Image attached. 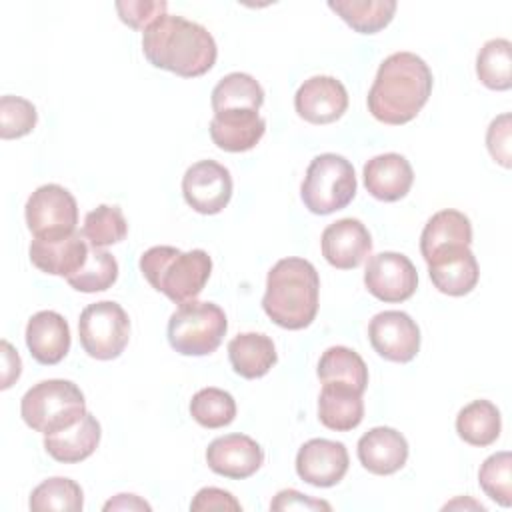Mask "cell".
<instances>
[{
    "mask_svg": "<svg viewBox=\"0 0 512 512\" xmlns=\"http://www.w3.org/2000/svg\"><path fill=\"white\" fill-rule=\"evenodd\" d=\"M356 452L360 464L368 472L376 476H388L406 464L408 442L398 430L390 426H376L360 436Z\"/></svg>",
    "mask_w": 512,
    "mask_h": 512,
    "instance_id": "ac0fdd59",
    "label": "cell"
},
{
    "mask_svg": "<svg viewBox=\"0 0 512 512\" xmlns=\"http://www.w3.org/2000/svg\"><path fill=\"white\" fill-rule=\"evenodd\" d=\"M354 166L340 154H318L306 168L300 186L304 206L312 214H332L346 208L356 196Z\"/></svg>",
    "mask_w": 512,
    "mask_h": 512,
    "instance_id": "8992f818",
    "label": "cell"
},
{
    "mask_svg": "<svg viewBox=\"0 0 512 512\" xmlns=\"http://www.w3.org/2000/svg\"><path fill=\"white\" fill-rule=\"evenodd\" d=\"M80 346L90 358L114 360L130 340V320L126 310L112 300L88 304L78 320Z\"/></svg>",
    "mask_w": 512,
    "mask_h": 512,
    "instance_id": "ba28073f",
    "label": "cell"
},
{
    "mask_svg": "<svg viewBox=\"0 0 512 512\" xmlns=\"http://www.w3.org/2000/svg\"><path fill=\"white\" fill-rule=\"evenodd\" d=\"M210 138L224 152L252 150L266 132V120L256 110L218 112L210 120Z\"/></svg>",
    "mask_w": 512,
    "mask_h": 512,
    "instance_id": "7402d4cb",
    "label": "cell"
},
{
    "mask_svg": "<svg viewBox=\"0 0 512 512\" xmlns=\"http://www.w3.org/2000/svg\"><path fill=\"white\" fill-rule=\"evenodd\" d=\"M432 70L414 52H394L382 60L368 90L370 114L390 126H402L418 116L432 94Z\"/></svg>",
    "mask_w": 512,
    "mask_h": 512,
    "instance_id": "6da1fadb",
    "label": "cell"
},
{
    "mask_svg": "<svg viewBox=\"0 0 512 512\" xmlns=\"http://www.w3.org/2000/svg\"><path fill=\"white\" fill-rule=\"evenodd\" d=\"M362 176L368 194L382 202H396L404 198L414 182L410 162L396 152H386L370 158L364 164Z\"/></svg>",
    "mask_w": 512,
    "mask_h": 512,
    "instance_id": "ffe728a7",
    "label": "cell"
},
{
    "mask_svg": "<svg viewBox=\"0 0 512 512\" xmlns=\"http://www.w3.org/2000/svg\"><path fill=\"white\" fill-rule=\"evenodd\" d=\"M298 116L310 124H330L342 118L348 108V92L334 76H312L294 94Z\"/></svg>",
    "mask_w": 512,
    "mask_h": 512,
    "instance_id": "5bb4252c",
    "label": "cell"
},
{
    "mask_svg": "<svg viewBox=\"0 0 512 512\" xmlns=\"http://www.w3.org/2000/svg\"><path fill=\"white\" fill-rule=\"evenodd\" d=\"M38 122L36 106L20 96L0 98V138L14 140L30 134Z\"/></svg>",
    "mask_w": 512,
    "mask_h": 512,
    "instance_id": "8d00e7d4",
    "label": "cell"
},
{
    "mask_svg": "<svg viewBox=\"0 0 512 512\" xmlns=\"http://www.w3.org/2000/svg\"><path fill=\"white\" fill-rule=\"evenodd\" d=\"M426 264L436 290L448 296H464L472 292L480 278V268L470 246H446L434 252Z\"/></svg>",
    "mask_w": 512,
    "mask_h": 512,
    "instance_id": "9a60e30c",
    "label": "cell"
},
{
    "mask_svg": "<svg viewBox=\"0 0 512 512\" xmlns=\"http://www.w3.org/2000/svg\"><path fill=\"white\" fill-rule=\"evenodd\" d=\"M368 292L382 302H404L418 286V274L412 260L400 252L374 254L364 270Z\"/></svg>",
    "mask_w": 512,
    "mask_h": 512,
    "instance_id": "8fae6325",
    "label": "cell"
},
{
    "mask_svg": "<svg viewBox=\"0 0 512 512\" xmlns=\"http://www.w3.org/2000/svg\"><path fill=\"white\" fill-rule=\"evenodd\" d=\"M88 248L86 238L80 232H72L60 238H34L28 254L40 272L68 278L86 262Z\"/></svg>",
    "mask_w": 512,
    "mask_h": 512,
    "instance_id": "d6986e66",
    "label": "cell"
},
{
    "mask_svg": "<svg viewBox=\"0 0 512 512\" xmlns=\"http://www.w3.org/2000/svg\"><path fill=\"white\" fill-rule=\"evenodd\" d=\"M318 378L322 384L340 382L362 392L368 386V366L362 356L346 346H330L318 360Z\"/></svg>",
    "mask_w": 512,
    "mask_h": 512,
    "instance_id": "f546056e",
    "label": "cell"
},
{
    "mask_svg": "<svg viewBox=\"0 0 512 512\" xmlns=\"http://www.w3.org/2000/svg\"><path fill=\"white\" fill-rule=\"evenodd\" d=\"M190 414L204 428H224L236 418V402L226 390L202 388L190 400Z\"/></svg>",
    "mask_w": 512,
    "mask_h": 512,
    "instance_id": "836d02e7",
    "label": "cell"
},
{
    "mask_svg": "<svg viewBox=\"0 0 512 512\" xmlns=\"http://www.w3.org/2000/svg\"><path fill=\"white\" fill-rule=\"evenodd\" d=\"M478 484L496 504L508 508L512 504V456L502 450L488 456L478 470Z\"/></svg>",
    "mask_w": 512,
    "mask_h": 512,
    "instance_id": "d590c367",
    "label": "cell"
},
{
    "mask_svg": "<svg viewBox=\"0 0 512 512\" xmlns=\"http://www.w3.org/2000/svg\"><path fill=\"white\" fill-rule=\"evenodd\" d=\"M118 278V262L104 248L90 246L86 262L66 278V282L78 292H102L108 290Z\"/></svg>",
    "mask_w": 512,
    "mask_h": 512,
    "instance_id": "1f68e13d",
    "label": "cell"
},
{
    "mask_svg": "<svg viewBox=\"0 0 512 512\" xmlns=\"http://www.w3.org/2000/svg\"><path fill=\"white\" fill-rule=\"evenodd\" d=\"M502 430L500 410L490 400H472L456 416V432L470 446H490Z\"/></svg>",
    "mask_w": 512,
    "mask_h": 512,
    "instance_id": "4316f807",
    "label": "cell"
},
{
    "mask_svg": "<svg viewBox=\"0 0 512 512\" xmlns=\"http://www.w3.org/2000/svg\"><path fill=\"white\" fill-rule=\"evenodd\" d=\"M128 234V222L118 206L100 204L86 214L82 224V236L90 246L104 248L118 244Z\"/></svg>",
    "mask_w": 512,
    "mask_h": 512,
    "instance_id": "e575fe53",
    "label": "cell"
},
{
    "mask_svg": "<svg viewBox=\"0 0 512 512\" xmlns=\"http://www.w3.org/2000/svg\"><path fill=\"white\" fill-rule=\"evenodd\" d=\"M210 104L214 114L228 110H260L264 104V90L260 82L246 72L226 74L212 90Z\"/></svg>",
    "mask_w": 512,
    "mask_h": 512,
    "instance_id": "83f0119b",
    "label": "cell"
},
{
    "mask_svg": "<svg viewBox=\"0 0 512 512\" xmlns=\"http://www.w3.org/2000/svg\"><path fill=\"white\" fill-rule=\"evenodd\" d=\"M168 4L166 2H154V0H118L116 10L124 24H128L134 30H146L152 22H156L160 16L166 14Z\"/></svg>",
    "mask_w": 512,
    "mask_h": 512,
    "instance_id": "74e56055",
    "label": "cell"
},
{
    "mask_svg": "<svg viewBox=\"0 0 512 512\" xmlns=\"http://www.w3.org/2000/svg\"><path fill=\"white\" fill-rule=\"evenodd\" d=\"M322 256L338 270L358 268L372 250V236L358 218H340L328 224L320 238Z\"/></svg>",
    "mask_w": 512,
    "mask_h": 512,
    "instance_id": "2e32d148",
    "label": "cell"
},
{
    "mask_svg": "<svg viewBox=\"0 0 512 512\" xmlns=\"http://www.w3.org/2000/svg\"><path fill=\"white\" fill-rule=\"evenodd\" d=\"M146 60L182 78L206 74L218 56L212 34L198 22L164 14L142 32Z\"/></svg>",
    "mask_w": 512,
    "mask_h": 512,
    "instance_id": "7a4b0ae2",
    "label": "cell"
},
{
    "mask_svg": "<svg viewBox=\"0 0 512 512\" xmlns=\"http://www.w3.org/2000/svg\"><path fill=\"white\" fill-rule=\"evenodd\" d=\"M470 246L472 244V224L466 214L446 208L428 218L422 236H420V252L422 258L428 260L434 252L446 246Z\"/></svg>",
    "mask_w": 512,
    "mask_h": 512,
    "instance_id": "484cf974",
    "label": "cell"
},
{
    "mask_svg": "<svg viewBox=\"0 0 512 512\" xmlns=\"http://www.w3.org/2000/svg\"><path fill=\"white\" fill-rule=\"evenodd\" d=\"M228 360L238 376L254 380L270 372L278 354L272 338L266 334L244 332L228 342Z\"/></svg>",
    "mask_w": 512,
    "mask_h": 512,
    "instance_id": "d4e9b609",
    "label": "cell"
},
{
    "mask_svg": "<svg viewBox=\"0 0 512 512\" xmlns=\"http://www.w3.org/2000/svg\"><path fill=\"white\" fill-rule=\"evenodd\" d=\"M182 194L198 214H218L232 198L230 170L216 160H200L184 172Z\"/></svg>",
    "mask_w": 512,
    "mask_h": 512,
    "instance_id": "30bf717a",
    "label": "cell"
},
{
    "mask_svg": "<svg viewBox=\"0 0 512 512\" xmlns=\"http://www.w3.org/2000/svg\"><path fill=\"white\" fill-rule=\"evenodd\" d=\"M226 330L228 320L218 304L190 300L172 312L168 342L182 356H206L220 346Z\"/></svg>",
    "mask_w": 512,
    "mask_h": 512,
    "instance_id": "52a82bcc",
    "label": "cell"
},
{
    "mask_svg": "<svg viewBox=\"0 0 512 512\" xmlns=\"http://www.w3.org/2000/svg\"><path fill=\"white\" fill-rule=\"evenodd\" d=\"M512 116L508 112L496 116L486 130V148L494 162L504 168L512 166Z\"/></svg>",
    "mask_w": 512,
    "mask_h": 512,
    "instance_id": "f35d334b",
    "label": "cell"
},
{
    "mask_svg": "<svg viewBox=\"0 0 512 512\" xmlns=\"http://www.w3.org/2000/svg\"><path fill=\"white\" fill-rule=\"evenodd\" d=\"M270 508L272 510H326V512L332 510V506L328 502L314 500V498L300 494L298 490H292V488L280 490L276 494V498L272 500Z\"/></svg>",
    "mask_w": 512,
    "mask_h": 512,
    "instance_id": "60d3db41",
    "label": "cell"
},
{
    "mask_svg": "<svg viewBox=\"0 0 512 512\" xmlns=\"http://www.w3.org/2000/svg\"><path fill=\"white\" fill-rule=\"evenodd\" d=\"M26 346L36 362L58 364L70 350V326L64 316L54 310L32 314L26 324Z\"/></svg>",
    "mask_w": 512,
    "mask_h": 512,
    "instance_id": "44dd1931",
    "label": "cell"
},
{
    "mask_svg": "<svg viewBox=\"0 0 512 512\" xmlns=\"http://www.w3.org/2000/svg\"><path fill=\"white\" fill-rule=\"evenodd\" d=\"M140 272L154 290L176 304H184L196 300L204 290L212 272V258L200 248L182 252L174 246H152L140 256Z\"/></svg>",
    "mask_w": 512,
    "mask_h": 512,
    "instance_id": "277c9868",
    "label": "cell"
},
{
    "mask_svg": "<svg viewBox=\"0 0 512 512\" xmlns=\"http://www.w3.org/2000/svg\"><path fill=\"white\" fill-rule=\"evenodd\" d=\"M348 450L342 442L312 438L304 442L296 454V474L316 488L338 484L348 472Z\"/></svg>",
    "mask_w": 512,
    "mask_h": 512,
    "instance_id": "4fadbf2b",
    "label": "cell"
},
{
    "mask_svg": "<svg viewBox=\"0 0 512 512\" xmlns=\"http://www.w3.org/2000/svg\"><path fill=\"white\" fill-rule=\"evenodd\" d=\"M328 8L336 12L352 30L376 34L386 28L396 12L394 0H330Z\"/></svg>",
    "mask_w": 512,
    "mask_h": 512,
    "instance_id": "f1b7e54d",
    "label": "cell"
},
{
    "mask_svg": "<svg viewBox=\"0 0 512 512\" xmlns=\"http://www.w3.org/2000/svg\"><path fill=\"white\" fill-rule=\"evenodd\" d=\"M368 338L384 360L406 364L420 350V328L402 310L378 312L368 324Z\"/></svg>",
    "mask_w": 512,
    "mask_h": 512,
    "instance_id": "7c38bea8",
    "label": "cell"
},
{
    "mask_svg": "<svg viewBox=\"0 0 512 512\" xmlns=\"http://www.w3.org/2000/svg\"><path fill=\"white\" fill-rule=\"evenodd\" d=\"M364 418L362 392L348 384L326 382L318 396V420L336 432L354 430Z\"/></svg>",
    "mask_w": 512,
    "mask_h": 512,
    "instance_id": "cb8c5ba5",
    "label": "cell"
},
{
    "mask_svg": "<svg viewBox=\"0 0 512 512\" xmlns=\"http://www.w3.org/2000/svg\"><path fill=\"white\" fill-rule=\"evenodd\" d=\"M2 360H4V374H2V390L10 388L14 380H18L20 372H22V360L18 356V352H14V348L2 340Z\"/></svg>",
    "mask_w": 512,
    "mask_h": 512,
    "instance_id": "b9f144b4",
    "label": "cell"
},
{
    "mask_svg": "<svg viewBox=\"0 0 512 512\" xmlns=\"http://www.w3.org/2000/svg\"><path fill=\"white\" fill-rule=\"evenodd\" d=\"M104 510H150V504L136 494H118L104 504Z\"/></svg>",
    "mask_w": 512,
    "mask_h": 512,
    "instance_id": "7bdbcfd3",
    "label": "cell"
},
{
    "mask_svg": "<svg viewBox=\"0 0 512 512\" xmlns=\"http://www.w3.org/2000/svg\"><path fill=\"white\" fill-rule=\"evenodd\" d=\"M190 510L200 512V510H242L240 502L226 490L222 488H202L196 492L194 500L190 502Z\"/></svg>",
    "mask_w": 512,
    "mask_h": 512,
    "instance_id": "ab89813d",
    "label": "cell"
},
{
    "mask_svg": "<svg viewBox=\"0 0 512 512\" xmlns=\"http://www.w3.org/2000/svg\"><path fill=\"white\" fill-rule=\"evenodd\" d=\"M102 436L100 422L86 412L76 424L44 436V450L62 464H76L92 456Z\"/></svg>",
    "mask_w": 512,
    "mask_h": 512,
    "instance_id": "603a6c76",
    "label": "cell"
},
{
    "mask_svg": "<svg viewBox=\"0 0 512 512\" xmlns=\"http://www.w3.org/2000/svg\"><path fill=\"white\" fill-rule=\"evenodd\" d=\"M28 506L34 512H48V510L78 512L84 506V494L74 480L54 476L40 482L32 490Z\"/></svg>",
    "mask_w": 512,
    "mask_h": 512,
    "instance_id": "d6a6232c",
    "label": "cell"
},
{
    "mask_svg": "<svg viewBox=\"0 0 512 512\" xmlns=\"http://www.w3.org/2000/svg\"><path fill=\"white\" fill-rule=\"evenodd\" d=\"M24 216L34 238H60L76 232L78 204L64 186L44 184L26 200Z\"/></svg>",
    "mask_w": 512,
    "mask_h": 512,
    "instance_id": "9c48e42d",
    "label": "cell"
},
{
    "mask_svg": "<svg viewBox=\"0 0 512 512\" xmlns=\"http://www.w3.org/2000/svg\"><path fill=\"white\" fill-rule=\"evenodd\" d=\"M476 76L490 90L512 86V44L506 38L488 40L476 56Z\"/></svg>",
    "mask_w": 512,
    "mask_h": 512,
    "instance_id": "4dcf8cb0",
    "label": "cell"
},
{
    "mask_svg": "<svg viewBox=\"0 0 512 512\" xmlns=\"http://www.w3.org/2000/svg\"><path fill=\"white\" fill-rule=\"evenodd\" d=\"M208 468L224 478L244 480L264 462V450L246 434H226L214 438L206 448Z\"/></svg>",
    "mask_w": 512,
    "mask_h": 512,
    "instance_id": "e0dca14e",
    "label": "cell"
},
{
    "mask_svg": "<svg viewBox=\"0 0 512 512\" xmlns=\"http://www.w3.org/2000/svg\"><path fill=\"white\" fill-rule=\"evenodd\" d=\"M320 278L312 262L304 258H282L266 276L262 308L268 318L286 330L310 326L318 314Z\"/></svg>",
    "mask_w": 512,
    "mask_h": 512,
    "instance_id": "3957f363",
    "label": "cell"
},
{
    "mask_svg": "<svg viewBox=\"0 0 512 512\" xmlns=\"http://www.w3.org/2000/svg\"><path fill=\"white\" fill-rule=\"evenodd\" d=\"M20 414L26 426L46 436L76 424L86 414V400L74 382L50 378L26 390Z\"/></svg>",
    "mask_w": 512,
    "mask_h": 512,
    "instance_id": "5b68a950",
    "label": "cell"
}]
</instances>
